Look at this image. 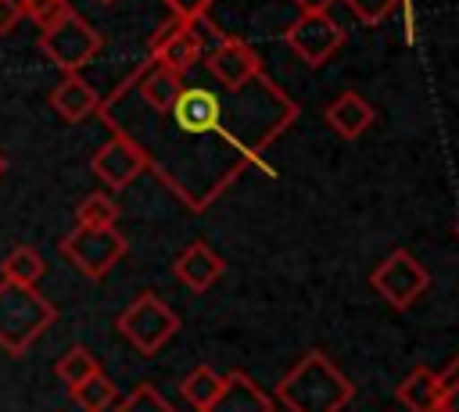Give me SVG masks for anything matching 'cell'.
I'll use <instances>...</instances> for the list:
<instances>
[{
  "label": "cell",
  "instance_id": "cell-1",
  "mask_svg": "<svg viewBox=\"0 0 459 412\" xmlns=\"http://www.w3.org/2000/svg\"><path fill=\"white\" fill-rule=\"evenodd\" d=\"M355 398V383L323 351H308L276 380V401L287 412H341Z\"/></svg>",
  "mask_w": 459,
  "mask_h": 412
},
{
  "label": "cell",
  "instance_id": "cell-2",
  "mask_svg": "<svg viewBox=\"0 0 459 412\" xmlns=\"http://www.w3.org/2000/svg\"><path fill=\"white\" fill-rule=\"evenodd\" d=\"M32 21L39 29V50H43V57L50 64H57L65 75H72L82 64H90L100 54V47H104L100 32L68 0L57 4V7H50V11H43V14H36Z\"/></svg>",
  "mask_w": 459,
  "mask_h": 412
},
{
  "label": "cell",
  "instance_id": "cell-3",
  "mask_svg": "<svg viewBox=\"0 0 459 412\" xmlns=\"http://www.w3.org/2000/svg\"><path fill=\"white\" fill-rule=\"evenodd\" d=\"M54 319L57 308L36 287L0 279V348L7 355H25Z\"/></svg>",
  "mask_w": 459,
  "mask_h": 412
},
{
  "label": "cell",
  "instance_id": "cell-4",
  "mask_svg": "<svg viewBox=\"0 0 459 412\" xmlns=\"http://www.w3.org/2000/svg\"><path fill=\"white\" fill-rule=\"evenodd\" d=\"M115 330L140 351V355H158L176 333H179V315L172 312L169 301H161L158 294L143 290L136 294L115 319Z\"/></svg>",
  "mask_w": 459,
  "mask_h": 412
},
{
  "label": "cell",
  "instance_id": "cell-5",
  "mask_svg": "<svg viewBox=\"0 0 459 412\" xmlns=\"http://www.w3.org/2000/svg\"><path fill=\"white\" fill-rule=\"evenodd\" d=\"M126 236L118 229H82L75 226L68 236H61V254L86 276L104 279L122 258H126Z\"/></svg>",
  "mask_w": 459,
  "mask_h": 412
},
{
  "label": "cell",
  "instance_id": "cell-6",
  "mask_svg": "<svg viewBox=\"0 0 459 412\" xmlns=\"http://www.w3.org/2000/svg\"><path fill=\"white\" fill-rule=\"evenodd\" d=\"M373 290L391 305V308H409L427 287H430V272L416 262V254H409L405 247H394L369 276Z\"/></svg>",
  "mask_w": 459,
  "mask_h": 412
},
{
  "label": "cell",
  "instance_id": "cell-7",
  "mask_svg": "<svg viewBox=\"0 0 459 412\" xmlns=\"http://www.w3.org/2000/svg\"><path fill=\"white\" fill-rule=\"evenodd\" d=\"M287 47L305 61V64H326L348 39L344 25H337L330 14H298L287 32H283Z\"/></svg>",
  "mask_w": 459,
  "mask_h": 412
},
{
  "label": "cell",
  "instance_id": "cell-8",
  "mask_svg": "<svg viewBox=\"0 0 459 412\" xmlns=\"http://www.w3.org/2000/svg\"><path fill=\"white\" fill-rule=\"evenodd\" d=\"M165 118H172L176 136H208L219 133V118H222V100L208 90V86H186L179 90V97L172 100V107L165 111Z\"/></svg>",
  "mask_w": 459,
  "mask_h": 412
},
{
  "label": "cell",
  "instance_id": "cell-9",
  "mask_svg": "<svg viewBox=\"0 0 459 412\" xmlns=\"http://www.w3.org/2000/svg\"><path fill=\"white\" fill-rule=\"evenodd\" d=\"M201 57H204V54H201V43L194 39V32H190L186 21L169 18V21H165L161 29H154V36L147 39V61H158L161 68H169V72H176V75H183L186 68H194Z\"/></svg>",
  "mask_w": 459,
  "mask_h": 412
},
{
  "label": "cell",
  "instance_id": "cell-10",
  "mask_svg": "<svg viewBox=\"0 0 459 412\" xmlns=\"http://www.w3.org/2000/svg\"><path fill=\"white\" fill-rule=\"evenodd\" d=\"M208 75H215L222 86L230 90H244L247 82H255L262 75V57L237 36H226L208 57H204Z\"/></svg>",
  "mask_w": 459,
  "mask_h": 412
},
{
  "label": "cell",
  "instance_id": "cell-11",
  "mask_svg": "<svg viewBox=\"0 0 459 412\" xmlns=\"http://www.w3.org/2000/svg\"><path fill=\"white\" fill-rule=\"evenodd\" d=\"M93 176L108 186V190H122L129 186L140 172H147V158L140 154V147L126 136H111L104 147H97L93 161H90Z\"/></svg>",
  "mask_w": 459,
  "mask_h": 412
},
{
  "label": "cell",
  "instance_id": "cell-12",
  "mask_svg": "<svg viewBox=\"0 0 459 412\" xmlns=\"http://www.w3.org/2000/svg\"><path fill=\"white\" fill-rule=\"evenodd\" d=\"M222 258L215 254V247H208L204 240H194V244H186L179 254H176V262H172V272H176V279L186 287V290H194V294H204L208 287H215V279L222 276Z\"/></svg>",
  "mask_w": 459,
  "mask_h": 412
},
{
  "label": "cell",
  "instance_id": "cell-13",
  "mask_svg": "<svg viewBox=\"0 0 459 412\" xmlns=\"http://www.w3.org/2000/svg\"><path fill=\"white\" fill-rule=\"evenodd\" d=\"M204 412H273V398L247 373L233 369L222 376V391Z\"/></svg>",
  "mask_w": 459,
  "mask_h": 412
},
{
  "label": "cell",
  "instance_id": "cell-14",
  "mask_svg": "<svg viewBox=\"0 0 459 412\" xmlns=\"http://www.w3.org/2000/svg\"><path fill=\"white\" fill-rule=\"evenodd\" d=\"M373 122H377L373 104L355 90H348V93H341L326 104V125L344 140H359Z\"/></svg>",
  "mask_w": 459,
  "mask_h": 412
},
{
  "label": "cell",
  "instance_id": "cell-15",
  "mask_svg": "<svg viewBox=\"0 0 459 412\" xmlns=\"http://www.w3.org/2000/svg\"><path fill=\"white\" fill-rule=\"evenodd\" d=\"M50 107H54L65 122H82V118L97 115L100 97H97V90H93L79 72H72V75H65V79L50 90Z\"/></svg>",
  "mask_w": 459,
  "mask_h": 412
},
{
  "label": "cell",
  "instance_id": "cell-16",
  "mask_svg": "<svg viewBox=\"0 0 459 412\" xmlns=\"http://www.w3.org/2000/svg\"><path fill=\"white\" fill-rule=\"evenodd\" d=\"M437 394H441V380H437V373H430L423 365H416L394 391V398L409 412H437Z\"/></svg>",
  "mask_w": 459,
  "mask_h": 412
},
{
  "label": "cell",
  "instance_id": "cell-17",
  "mask_svg": "<svg viewBox=\"0 0 459 412\" xmlns=\"http://www.w3.org/2000/svg\"><path fill=\"white\" fill-rule=\"evenodd\" d=\"M43 272H47V262H43V254H39L32 244L11 247L7 258L0 262V276H4L7 283H18V287H36Z\"/></svg>",
  "mask_w": 459,
  "mask_h": 412
},
{
  "label": "cell",
  "instance_id": "cell-18",
  "mask_svg": "<svg viewBox=\"0 0 459 412\" xmlns=\"http://www.w3.org/2000/svg\"><path fill=\"white\" fill-rule=\"evenodd\" d=\"M115 222H118V204L104 190L86 193L75 204V226H82V229H115Z\"/></svg>",
  "mask_w": 459,
  "mask_h": 412
},
{
  "label": "cell",
  "instance_id": "cell-19",
  "mask_svg": "<svg viewBox=\"0 0 459 412\" xmlns=\"http://www.w3.org/2000/svg\"><path fill=\"white\" fill-rule=\"evenodd\" d=\"M219 391H222V376H219L212 365H197V369H190V373L179 380V394H183L197 412H204V408L219 398Z\"/></svg>",
  "mask_w": 459,
  "mask_h": 412
},
{
  "label": "cell",
  "instance_id": "cell-20",
  "mask_svg": "<svg viewBox=\"0 0 459 412\" xmlns=\"http://www.w3.org/2000/svg\"><path fill=\"white\" fill-rule=\"evenodd\" d=\"M75 398V405L82 412H111L115 401H118V387L104 376V373H93L90 380H82L75 391H68Z\"/></svg>",
  "mask_w": 459,
  "mask_h": 412
},
{
  "label": "cell",
  "instance_id": "cell-21",
  "mask_svg": "<svg viewBox=\"0 0 459 412\" xmlns=\"http://www.w3.org/2000/svg\"><path fill=\"white\" fill-rule=\"evenodd\" d=\"M54 369H57V380H61L68 391H75L82 380H90L93 373H100L97 358H93L86 348H79V344H75V348H68V351L57 358V365H54Z\"/></svg>",
  "mask_w": 459,
  "mask_h": 412
},
{
  "label": "cell",
  "instance_id": "cell-22",
  "mask_svg": "<svg viewBox=\"0 0 459 412\" xmlns=\"http://www.w3.org/2000/svg\"><path fill=\"white\" fill-rule=\"evenodd\" d=\"M111 412H176V408H172L151 383H140V387H133L126 398H118Z\"/></svg>",
  "mask_w": 459,
  "mask_h": 412
},
{
  "label": "cell",
  "instance_id": "cell-23",
  "mask_svg": "<svg viewBox=\"0 0 459 412\" xmlns=\"http://www.w3.org/2000/svg\"><path fill=\"white\" fill-rule=\"evenodd\" d=\"M348 11L362 21V25H380L391 18V11L398 7V0H344Z\"/></svg>",
  "mask_w": 459,
  "mask_h": 412
},
{
  "label": "cell",
  "instance_id": "cell-24",
  "mask_svg": "<svg viewBox=\"0 0 459 412\" xmlns=\"http://www.w3.org/2000/svg\"><path fill=\"white\" fill-rule=\"evenodd\" d=\"M161 4L169 7V14H172L176 21H186V25H190V21L204 18L215 0H161Z\"/></svg>",
  "mask_w": 459,
  "mask_h": 412
},
{
  "label": "cell",
  "instance_id": "cell-25",
  "mask_svg": "<svg viewBox=\"0 0 459 412\" xmlns=\"http://www.w3.org/2000/svg\"><path fill=\"white\" fill-rule=\"evenodd\" d=\"M22 18H25V11H22V4H18V0H0V36L14 32Z\"/></svg>",
  "mask_w": 459,
  "mask_h": 412
},
{
  "label": "cell",
  "instance_id": "cell-26",
  "mask_svg": "<svg viewBox=\"0 0 459 412\" xmlns=\"http://www.w3.org/2000/svg\"><path fill=\"white\" fill-rule=\"evenodd\" d=\"M437 412H459V387H445V383H441Z\"/></svg>",
  "mask_w": 459,
  "mask_h": 412
},
{
  "label": "cell",
  "instance_id": "cell-27",
  "mask_svg": "<svg viewBox=\"0 0 459 412\" xmlns=\"http://www.w3.org/2000/svg\"><path fill=\"white\" fill-rule=\"evenodd\" d=\"M294 7H298L301 14H330L333 0H294Z\"/></svg>",
  "mask_w": 459,
  "mask_h": 412
},
{
  "label": "cell",
  "instance_id": "cell-28",
  "mask_svg": "<svg viewBox=\"0 0 459 412\" xmlns=\"http://www.w3.org/2000/svg\"><path fill=\"white\" fill-rule=\"evenodd\" d=\"M18 4H22L25 18H36V14H43V11H50V7H57V4H65V0H18Z\"/></svg>",
  "mask_w": 459,
  "mask_h": 412
},
{
  "label": "cell",
  "instance_id": "cell-29",
  "mask_svg": "<svg viewBox=\"0 0 459 412\" xmlns=\"http://www.w3.org/2000/svg\"><path fill=\"white\" fill-rule=\"evenodd\" d=\"M437 380H441L445 387H459V355L445 365V373H437Z\"/></svg>",
  "mask_w": 459,
  "mask_h": 412
},
{
  "label": "cell",
  "instance_id": "cell-30",
  "mask_svg": "<svg viewBox=\"0 0 459 412\" xmlns=\"http://www.w3.org/2000/svg\"><path fill=\"white\" fill-rule=\"evenodd\" d=\"M4 168H7V161H4V154H0V176H4Z\"/></svg>",
  "mask_w": 459,
  "mask_h": 412
},
{
  "label": "cell",
  "instance_id": "cell-31",
  "mask_svg": "<svg viewBox=\"0 0 459 412\" xmlns=\"http://www.w3.org/2000/svg\"><path fill=\"white\" fill-rule=\"evenodd\" d=\"M455 236H459V222H455Z\"/></svg>",
  "mask_w": 459,
  "mask_h": 412
},
{
  "label": "cell",
  "instance_id": "cell-32",
  "mask_svg": "<svg viewBox=\"0 0 459 412\" xmlns=\"http://www.w3.org/2000/svg\"><path fill=\"white\" fill-rule=\"evenodd\" d=\"M100 4H115V0H100Z\"/></svg>",
  "mask_w": 459,
  "mask_h": 412
}]
</instances>
